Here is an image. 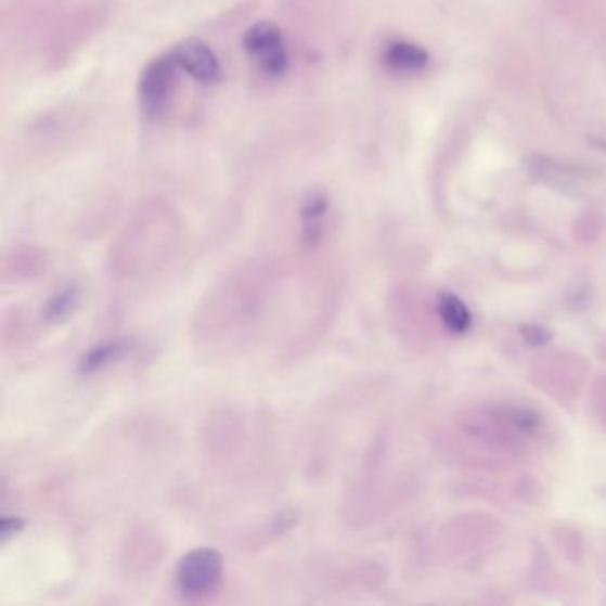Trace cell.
<instances>
[{
  "label": "cell",
  "mask_w": 606,
  "mask_h": 606,
  "mask_svg": "<svg viewBox=\"0 0 606 606\" xmlns=\"http://www.w3.org/2000/svg\"><path fill=\"white\" fill-rule=\"evenodd\" d=\"M180 65L171 50L150 61L139 77L138 96L141 114L149 121H158L168 113L180 80Z\"/></svg>",
  "instance_id": "cell-3"
},
{
  "label": "cell",
  "mask_w": 606,
  "mask_h": 606,
  "mask_svg": "<svg viewBox=\"0 0 606 606\" xmlns=\"http://www.w3.org/2000/svg\"><path fill=\"white\" fill-rule=\"evenodd\" d=\"M244 436V424L241 416L233 411H216L210 418L205 420L203 427V439H205V452L212 457H227L237 450Z\"/></svg>",
  "instance_id": "cell-7"
},
{
  "label": "cell",
  "mask_w": 606,
  "mask_h": 606,
  "mask_svg": "<svg viewBox=\"0 0 606 606\" xmlns=\"http://www.w3.org/2000/svg\"><path fill=\"white\" fill-rule=\"evenodd\" d=\"M24 527L25 521L18 518V516H4V518H2V530H0V533H2V542H8V539L11 538H16V536L24 530Z\"/></svg>",
  "instance_id": "cell-16"
},
{
  "label": "cell",
  "mask_w": 606,
  "mask_h": 606,
  "mask_svg": "<svg viewBox=\"0 0 606 606\" xmlns=\"http://www.w3.org/2000/svg\"><path fill=\"white\" fill-rule=\"evenodd\" d=\"M242 47L267 77L278 79L288 72L291 60L285 38L274 22L252 25L242 36Z\"/></svg>",
  "instance_id": "cell-4"
},
{
  "label": "cell",
  "mask_w": 606,
  "mask_h": 606,
  "mask_svg": "<svg viewBox=\"0 0 606 606\" xmlns=\"http://www.w3.org/2000/svg\"><path fill=\"white\" fill-rule=\"evenodd\" d=\"M224 580V558L214 547H194L177 566L175 583L180 596L191 602L212 596Z\"/></svg>",
  "instance_id": "cell-2"
},
{
  "label": "cell",
  "mask_w": 606,
  "mask_h": 606,
  "mask_svg": "<svg viewBox=\"0 0 606 606\" xmlns=\"http://www.w3.org/2000/svg\"><path fill=\"white\" fill-rule=\"evenodd\" d=\"M521 335L533 347L546 346L552 340V333L542 325H525L521 327Z\"/></svg>",
  "instance_id": "cell-15"
},
{
  "label": "cell",
  "mask_w": 606,
  "mask_h": 606,
  "mask_svg": "<svg viewBox=\"0 0 606 606\" xmlns=\"http://www.w3.org/2000/svg\"><path fill=\"white\" fill-rule=\"evenodd\" d=\"M297 525V514L288 508V511H282L278 513L274 518L269 521L266 530L261 532L260 538H266L267 541H274V539L282 538L286 533L291 532L292 528Z\"/></svg>",
  "instance_id": "cell-14"
},
{
  "label": "cell",
  "mask_w": 606,
  "mask_h": 606,
  "mask_svg": "<svg viewBox=\"0 0 606 606\" xmlns=\"http://www.w3.org/2000/svg\"><path fill=\"white\" fill-rule=\"evenodd\" d=\"M175 60L182 72L203 86H214L221 80V63L216 52L205 41L188 38L171 49Z\"/></svg>",
  "instance_id": "cell-6"
},
{
  "label": "cell",
  "mask_w": 606,
  "mask_h": 606,
  "mask_svg": "<svg viewBox=\"0 0 606 606\" xmlns=\"http://www.w3.org/2000/svg\"><path fill=\"white\" fill-rule=\"evenodd\" d=\"M136 346L132 338H113V340L99 341L94 346L86 349L77 361V375L80 377H91V375L104 372L108 366L124 360L125 356L130 354V350Z\"/></svg>",
  "instance_id": "cell-9"
},
{
  "label": "cell",
  "mask_w": 606,
  "mask_h": 606,
  "mask_svg": "<svg viewBox=\"0 0 606 606\" xmlns=\"http://www.w3.org/2000/svg\"><path fill=\"white\" fill-rule=\"evenodd\" d=\"M166 546L160 536L149 527H136L127 532L119 546V571L129 580L149 577L163 563Z\"/></svg>",
  "instance_id": "cell-5"
},
{
  "label": "cell",
  "mask_w": 606,
  "mask_h": 606,
  "mask_svg": "<svg viewBox=\"0 0 606 606\" xmlns=\"http://www.w3.org/2000/svg\"><path fill=\"white\" fill-rule=\"evenodd\" d=\"M439 321L454 335H464L472 327V313L468 306L464 305L455 294L443 292L438 296Z\"/></svg>",
  "instance_id": "cell-13"
},
{
  "label": "cell",
  "mask_w": 606,
  "mask_h": 606,
  "mask_svg": "<svg viewBox=\"0 0 606 606\" xmlns=\"http://www.w3.org/2000/svg\"><path fill=\"white\" fill-rule=\"evenodd\" d=\"M82 302V291L77 285H68L55 292L41 306V321L47 324H61L68 321Z\"/></svg>",
  "instance_id": "cell-12"
},
{
  "label": "cell",
  "mask_w": 606,
  "mask_h": 606,
  "mask_svg": "<svg viewBox=\"0 0 606 606\" xmlns=\"http://www.w3.org/2000/svg\"><path fill=\"white\" fill-rule=\"evenodd\" d=\"M429 61L430 55L427 50L408 40L390 41L383 52V63L395 74H420L427 68Z\"/></svg>",
  "instance_id": "cell-11"
},
{
  "label": "cell",
  "mask_w": 606,
  "mask_h": 606,
  "mask_svg": "<svg viewBox=\"0 0 606 606\" xmlns=\"http://www.w3.org/2000/svg\"><path fill=\"white\" fill-rule=\"evenodd\" d=\"M330 212V197L324 193L308 194L301 207V246L305 252H315L325 235V219Z\"/></svg>",
  "instance_id": "cell-10"
},
{
  "label": "cell",
  "mask_w": 606,
  "mask_h": 606,
  "mask_svg": "<svg viewBox=\"0 0 606 606\" xmlns=\"http://www.w3.org/2000/svg\"><path fill=\"white\" fill-rule=\"evenodd\" d=\"M274 280L276 272L260 261L228 272L197 305L193 322L197 338H224L258 321Z\"/></svg>",
  "instance_id": "cell-1"
},
{
  "label": "cell",
  "mask_w": 606,
  "mask_h": 606,
  "mask_svg": "<svg viewBox=\"0 0 606 606\" xmlns=\"http://www.w3.org/2000/svg\"><path fill=\"white\" fill-rule=\"evenodd\" d=\"M49 269V258L41 249L24 246L15 247L2 258L0 278L4 285L36 282Z\"/></svg>",
  "instance_id": "cell-8"
}]
</instances>
